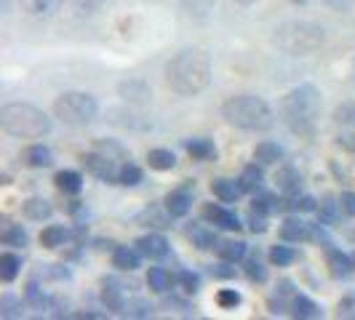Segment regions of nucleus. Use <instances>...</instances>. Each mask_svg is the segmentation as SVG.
Segmentation results:
<instances>
[{
	"mask_svg": "<svg viewBox=\"0 0 355 320\" xmlns=\"http://www.w3.org/2000/svg\"><path fill=\"white\" fill-rule=\"evenodd\" d=\"M339 206L347 216H355V193H342L339 195Z\"/></svg>",
	"mask_w": 355,
	"mask_h": 320,
	"instance_id": "obj_45",
	"label": "nucleus"
},
{
	"mask_svg": "<svg viewBox=\"0 0 355 320\" xmlns=\"http://www.w3.org/2000/svg\"><path fill=\"white\" fill-rule=\"evenodd\" d=\"M187 235H190L193 246H198L200 251H209V249H214V246H219L216 230H209L206 224H198V222H193V224L187 227Z\"/></svg>",
	"mask_w": 355,
	"mask_h": 320,
	"instance_id": "obj_16",
	"label": "nucleus"
},
{
	"mask_svg": "<svg viewBox=\"0 0 355 320\" xmlns=\"http://www.w3.org/2000/svg\"><path fill=\"white\" fill-rule=\"evenodd\" d=\"M139 181H142V171H139L134 163L121 166V181H118V184H123V187H137Z\"/></svg>",
	"mask_w": 355,
	"mask_h": 320,
	"instance_id": "obj_36",
	"label": "nucleus"
},
{
	"mask_svg": "<svg viewBox=\"0 0 355 320\" xmlns=\"http://www.w3.org/2000/svg\"><path fill=\"white\" fill-rule=\"evenodd\" d=\"M137 249L142 251V256H147V259H163V256H168V240L163 235L150 232V235H142L137 240Z\"/></svg>",
	"mask_w": 355,
	"mask_h": 320,
	"instance_id": "obj_11",
	"label": "nucleus"
},
{
	"mask_svg": "<svg viewBox=\"0 0 355 320\" xmlns=\"http://www.w3.org/2000/svg\"><path fill=\"white\" fill-rule=\"evenodd\" d=\"M334 121L339 125H347V128H355V102H345L334 109Z\"/></svg>",
	"mask_w": 355,
	"mask_h": 320,
	"instance_id": "obj_34",
	"label": "nucleus"
},
{
	"mask_svg": "<svg viewBox=\"0 0 355 320\" xmlns=\"http://www.w3.org/2000/svg\"><path fill=\"white\" fill-rule=\"evenodd\" d=\"M339 144H342L345 150H350V152H355V136H339Z\"/></svg>",
	"mask_w": 355,
	"mask_h": 320,
	"instance_id": "obj_52",
	"label": "nucleus"
},
{
	"mask_svg": "<svg viewBox=\"0 0 355 320\" xmlns=\"http://www.w3.org/2000/svg\"><path fill=\"white\" fill-rule=\"evenodd\" d=\"M211 193L222 203H235L243 195V187H241V181H232V179H216V181H211Z\"/></svg>",
	"mask_w": 355,
	"mask_h": 320,
	"instance_id": "obj_18",
	"label": "nucleus"
},
{
	"mask_svg": "<svg viewBox=\"0 0 355 320\" xmlns=\"http://www.w3.org/2000/svg\"><path fill=\"white\" fill-rule=\"evenodd\" d=\"M235 3H238V6H254L257 0H235Z\"/></svg>",
	"mask_w": 355,
	"mask_h": 320,
	"instance_id": "obj_53",
	"label": "nucleus"
},
{
	"mask_svg": "<svg viewBox=\"0 0 355 320\" xmlns=\"http://www.w3.org/2000/svg\"><path fill=\"white\" fill-rule=\"evenodd\" d=\"M27 302L35 304V307H43V296H40V288L35 283L27 285Z\"/></svg>",
	"mask_w": 355,
	"mask_h": 320,
	"instance_id": "obj_49",
	"label": "nucleus"
},
{
	"mask_svg": "<svg viewBox=\"0 0 355 320\" xmlns=\"http://www.w3.org/2000/svg\"><path fill=\"white\" fill-rule=\"evenodd\" d=\"M75 6H78L80 11H86V14H91V11L102 8V6H105V0H75Z\"/></svg>",
	"mask_w": 355,
	"mask_h": 320,
	"instance_id": "obj_48",
	"label": "nucleus"
},
{
	"mask_svg": "<svg viewBox=\"0 0 355 320\" xmlns=\"http://www.w3.org/2000/svg\"><path fill=\"white\" fill-rule=\"evenodd\" d=\"M326 265H329V272H331V278H350V272L355 269V262L353 256H347V254H342V251L331 249L326 254Z\"/></svg>",
	"mask_w": 355,
	"mask_h": 320,
	"instance_id": "obj_13",
	"label": "nucleus"
},
{
	"mask_svg": "<svg viewBox=\"0 0 355 320\" xmlns=\"http://www.w3.org/2000/svg\"><path fill=\"white\" fill-rule=\"evenodd\" d=\"M123 315H131V318H150V315H153V307L147 302H142V299H137V302L125 304Z\"/></svg>",
	"mask_w": 355,
	"mask_h": 320,
	"instance_id": "obj_39",
	"label": "nucleus"
},
{
	"mask_svg": "<svg viewBox=\"0 0 355 320\" xmlns=\"http://www.w3.org/2000/svg\"><path fill=\"white\" fill-rule=\"evenodd\" d=\"M19 269H21V259H19L17 254H3V256H0V278H3L6 283H11V281L17 278Z\"/></svg>",
	"mask_w": 355,
	"mask_h": 320,
	"instance_id": "obj_31",
	"label": "nucleus"
},
{
	"mask_svg": "<svg viewBox=\"0 0 355 320\" xmlns=\"http://www.w3.org/2000/svg\"><path fill=\"white\" fill-rule=\"evenodd\" d=\"M353 262H355V256H353Z\"/></svg>",
	"mask_w": 355,
	"mask_h": 320,
	"instance_id": "obj_55",
	"label": "nucleus"
},
{
	"mask_svg": "<svg viewBox=\"0 0 355 320\" xmlns=\"http://www.w3.org/2000/svg\"><path fill=\"white\" fill-rule=\"evenodd\" d=\"M232 262H225L222 259V265L211 267V272L216 275V278H235V267H230Z\"/></svg>",
	"mask_w": 355,
	"mask_h": 320,
	"instance_id": "obj_46",
	"label": "nucleus"
},
{
	"mask_svg": "<svg viewBox=\"0 0 355 320\" xmlns=\"http://www.w3.org/2000/svg\"><path fill=\"white\" fill-rule=\"evenodd\" d=\"M323 3L331 6V8H337V11H347L353 6V0H323Z\"/></svg>",
	"mask_w": 355,
	"mask_h": 320,
	"instance_id": "obj_51",
	"label": "nucleus"
},
{
	"mask_svg": "<svg viewBox=\"0 0 355 320\" xmlns=\"http://www.w3.org/2000/svg\"><path fill=\"white\" fill-rule=\"evenodd\" d=\"M254 211L265 213V216H267V213H272V211H278V200L259 190V195H254Z\"/></svg>",
	"mask_w": 355,
	"mask_h": 320,
	"instance_id": "obj_37",
	"label": "nucleus"
},
{
	"mask_svg": "<svg viewBox=\"0 0 355 320\" xmlns=\"http://www.w3.org/2000/svg\"><path fill=\"white\" fill-rule=\"evenodd\" d=\"M222 115H225V121L230 125L243 128V131H267V128H272V123H275L270 105H267L262 96H254V94L230 96L222 105Z\"/></svg>",
	"mask_w": 355,
	"mask_h": 320,
	"instance_id": "obj_4",
	"label": "nucleus"
},
{
	"mask_svg": "<svg viewBox=\"0 0 355 320\" xmlns=\"http://www.w3.org/2000/svg\"><path fill=\"white\" fill-rule=\"evenodd\" d=\"M177 281L182 283V288H184V291H190V294H196L198 285H200V278H198L196 272H187V269H182V272H179Z\"/></svg>",
	"mask_w": 355,
	"mask_h": 320,
	"instance_id": "obj_44",
	"label": "nucleus"
},
{
	"mask_svg": "<svg viewBox=\"0 0 355 320\" xmlns=\"http://www.w3.org/2000/svg\"><path fill=\"white\" fill-rule=\"evenodd\" d=\"M272 40L288 56H307V53H315L326 43V30L320 24H315V21L291 19V21H284L275 30Z\"/></svg>",
	"mask_w": 355,
	"mask_h": 320,
	"instance_id": "obj_5",
	"label": "nucleus"
},
{
	"mask_svg": "<svg viewBox=\"0 0 355 320\" xmlns=\"http://www.w3.org/2000/svg\"><path fill=\"white\" fill-rule=\"evenodd\" d=\"M216 302H219V307H225V310H235L241 304V294L235 288H222L216 294Z\"/></svg>",
	"mask_w": 355,
	"mask_h": 320,
	"instance_id": "obj_38",
	"label": "nucleus"
},
{
	"mask_svg": "<svg viewBox=\"0 0 355 320\" xmlns=\"http://www.w3.org/2000/svg\"><path fill=\"white\" fill-rule=\"evenodd\" d=\"M62 3H64V0H24L27 11L40 14V17H49V14H53V11H59Z\"/></svg>",
	"mask_w": 355,
	"mask_h": 320,
	"instance_id": "obj_33",
	"label": "nucleus"
},
{
	"mask_svg": "<svg viewBox=\"0 0 355 320\" xmlns=\"http://www.w3.org/2000/svg\"><path fill=\"white\" fill-rule=\"evenodd\" d=\"M0 240H3L6 246H14V249H24V246H27V240H30V235L21 230V224H11V227H6V230H3Z\"/></svg>",
	"mask_w": 355,
	"mask_h": 320,
	"instance_id": "obj_32",
	"label": "nucleus"
},
{
	"mask_svg": "<svg viewBox=\"0 0 355 320\" xmlns=\"http://www.w3.org/2000/svg\"><path fill=\"white\" fill-rule=\"evenodd\" d=\"M238 181H241L243 193H251V195H257V193L262 190V181H265V177H262V168H257V163H254V166H246V168L241 171Z\"/></svg>",
	"mask_w": 355,
	"mask_h": 320,
	"instance_id": "obj_22",
	"label": "nucleus"
},
{
	"mask_svg": "<svg viewBox=\"0 0 355 320\" xmlns=\"http://www.w3.org/2000/svg\"><path fill=\"white\" fill-rule=\"evenodd\" d=\"M118 94H121L131 107H144V105H150V99H153L150 86H147L144 80H137V78L123 80V83L118 86Z\"/></svg>",
	"mask_w": 355,
	"mask_h": 320,
	"instance_id": "obj_9",
	"label": "nucleus"
},
{
	"mask_svg": "<svg viewBox=\"0 0 355 320\" xmlns=\"http://www.w3.org/2000/svg\"><path fill=\"white\" fill-rule=\"evenodd\" d=\"M142 265V251L139 249H128V246H118L112 251V267L123 269V272H134Z\"/></svg>",
	"mask_w": 355,
	"mask_h": 320,
	"instance_id": "obj_14",
	"label": "nucleus"
},
{
	"mask_svg": "<svg viewBox=\"0 0 355 320\" xmlns=\"http://www.w3.org/2000/svg\"><path fill=\"white\" fill-rule=\"evenodd\" d=\"M102 302H105L107 310H112V312H123L125 307V299H123V288L115 283L112 278H107L105 281V291H102Z\"/></svg>",
	"mask_w": 355,
	"mask_h": 320,
	"instance_id": "obj_20",
	"label": "nucleus"
},
{
	"mask_svg": "<svg viewBox=\"0 0 355 320\" xmlns=\"http://www.w3.org/2000/svg\"><path fill=\"white\" fill-rule=\"evenodd\" d=\"M216 254H219V259L235 265V262H241L246 256V243L243 240H225V243L216 246Z\"/></svg>",
	"mask_w": 355,
	"mask_h": 320,
	"instance_id": "obj_27",
	"label": "nucleus"
},
{
	"mask_svg": "<svg viewBox=\"0 0 355 320\" xmlns=\"http://www.w3.org/2000/svg\"><path fill=\"white\" fill-rule=\"evenodd\" d=\"M184 147H187V152H190L196 160L216 158V147H214L209 139H187V142H184Z\"/></svg>",
	"mask_w": 355,
	"mask_h": 320,
	"instance_id": "obj_30",
	"label": "nucleus"
},
{
	"mask_svg": "<svg viewBox=\"0 0 355 320\" xmlns=\"http://www.w3.org/2000/svg\"><path fill=\"white\" fill-rule=\"evenodd\" d=\"M0 128L17 139H43L51 134V118L33 105L11 102L0 109Z\"/></svg>",
	"mask_w": 355,
	"mask_h": 320,
	"instance_id": "obj_3",
	"label": "nucleus"
},
{
	"mask_svg": "<svg viewBox=\"0 0 355 320\" xmlns=\"http://www.w3.org/2000/svg\"><path fill=\"white\" fill-rule=\"evenodd\" d=\"M249 224H251V232H265L267 230V222H265V213H251V219H249Z\"/></svg>",
	"mask_w": 355,
	"mask_h": 320,
	"instance_id": "obj_47",
	"label": "nucleus"
},
{
	"mask_svg": "<svg viewBox=\"0 0 355 320\" xmlns=\"http://www.w3.org/2000/svg\"><path fill=\"white\" fill-rule=\"evenodd\" d=\"M19 307H21V304H19L14 296H3V302H0V315H3V318H19V315H21Z\"/></svg>",
	"mask_w": 355,
	"mask_h": 320,
	"instance_id": "obj_43",
	"label": "nucleus"
},
{
	"mask_svg": "<svg viewBox=\"0 0 355 320\" xmlns=\"http://www.w3.org/2000/svg\"><path fill=\"white\" fill-rule=\"evenodd\" d=\"M24 160H27V166H33V168H49L53 163V155L46 144H33V147L24 152Z\"/></svg>",
	"mask_w": 355,
	"mask_h": 320,
	"instance_id": "obj_25",
	"label": "nucleus"
},
{
	"mask_svg": "<svg viewBox=\"0 0 355 320\" xmlns=\"http://www.w3.org/2000/svg\"><path fill=\"white\" fill-rule=\"evenodd\" d=\"M147 285H150V291H155V294H166V291L171 288V275H168L163 267H150V272H147Z\"/></svg>",
	"mask_w": 355,
	"mask_h": 320,
	"instance_id": "obj_29",
	"label": "nucleus"
},
{
	"mask_svg": "<svg viewBox=\"0 0 355 320\" xmlns=\"http://www.w3.org/2000/svg\"><path fill=\"white\" fill-rule=\"evenodd\" d=\"M246 275H249L251 283H265L267 281V269L259 259H251L249 265H246Z\"/></svg>",
	"mask_w": 355,
	"mask_h": 320,
	"instance_id": "obj_40",
	"label": "nucleus"
},
{
	"mask_svg": "<svg viewBox=\"0 0 355 320\" xmlns=\"http://www.w3.org/2000/svg\"><path fill=\"white\" fill-rule=\"evenodd\" d=\"M53 181H56V187L62 190V193H67V195H78L80 190H83V177L78 174V171H59L56 177H53Z\"/></svg>",
	"mask_w": 355,
	"mask_h": 320,
	"instance_id": "obj_23",
	"label": "nucleus"
},
{
	"mask_svg": "<svg viewBox=\"0 0 355 320\" xmlns=\"http://www.w3.org/2000/svg\"><path fill=\"white\" fill-rule=\"evenodd\" d=\"M337 318L355 320V294L345 296V299H342V302L337 304Z\"/></svg>",
	"mask_w": 355,
	"mask_h": 320,
	"instance_id": "obj_42",
	"label": "nucleus"
},
{
	"mask_svg": "<svg viewBox=\"0 0 355 320\" xmlns=\"http://www.w3.org/2000/svg\"><path fill=\"white\" fill-rule=\"evenodd\" d=\"M67 238H70V232L64 230V227L51 224V227H46V230L40 232V246L43 249H59V246L67 243Z\"/></svg>",
	"mask_w": 355,
	"mask_h": 320,
	"instance_id": "obj_26",
	"label": "nucleus"
},
{
	"mask_svg": "<svg viewBox=\"0 0 355 320\" xmlns=\"http://www.w3.org/2000/svg\"><path fill=\"white\" fill-rule=\"evenodd\" d=\"M294 259H297V254L288 249V246H275V249L270 251V262L275 267H288Z\"/></svg>",
	"mask_w": 355,
	"mask_h": 320,
	"instance_id": "obj_35",
	"label": "nucleus"
},
{
	"mask_svg": "<svg viewBox=\"0 0 355 320\" xmlns=\"http://www.w3.org/2000/svg\"><path fill=\"white\" fill-rule=\"evenodd\" d=\"M275 184H278V190L286 193V195H297L300 187H302V174H300L297 168L286 166V168H281V171L275 174Z\"/></svg>",
	"mask_w": 355,
	"mask_h": 320,
	"instance_id": "obj_17",
	"label": "nucleus"
},
{
	"mask_svg": "<svg viewBox=\"0 0 355 320\" xmlns=\"http://www.w3.org/2000/svg\"><path fill=\"white\" fill-rule=\"evenodd\" d=\"M284 147L278 142H259L257 144V150H254V160L257 163H262V166H272V163H278V160H284Z\"/></svg>",
	"mask_w": 355,
	"mask_h": 320,
	"instance_id": "obj_21",
	"label": "nucleus"
},
{
	"mask_svg": "<svg viewBox=\"0 0 355 320\" xmlns=\"http://www.w3.org/2000/svg\"><path fill=\"white\" fill-rule=\"evenodd\" d=\"M110 121L115 125H121V128H131V131H147L153 125L147 118L131 112V109H110Z\"/></svg>",
	"mask_w": 355,
	"mask_h": 320,
	"instance_id": "obj_15",
	"label": "nucleus"
},
{
	"mask_svg": "<svg viewBox=\"0 0 355 320\" xmlns=\"http://www.w3.org/2000/svg\"><path fill=\"white\" fill-rule=\"evenodd\" d=\"M21 213H24L27 219H33V222H43V219H49L53 213V206L46 197H30V200H24Z\"/></svg>",
	"mask_w": 355,
	"mask_h": 320,
	"instance_id": "obj_19",
	"label": "nucleus"
},
{
	"mask_svg": "<svg viewBox=\"0 0 355 320\" xmlns=\"http://www.w3.org/2000/svg\"><path fill=\"white\" fill-rule=\"evenodd\" d=\"M166 83L179 96H198L211 83V59L200 48L179 51L166 67Z\"/></svg>",
	"mask_w": 355,
	"mask_h": 320,
	"instance_id": "obj_1",
	"label": "nucleus"
},
{
	"mask_svg": "<svg viewBox=\"0 0 355 320\" xmlns=\"http://www.w3.org/2000/svg\"><path fill=\"white\" fill-rule=\"evenodd\" d=\"M83 166H86V171H89L91 177L102 179L107 184H118L121 181V166L115 163V158H110L105 152H86L83 155Z\"/></svg>",
	"mask_w": 355,
	"mask_h": 320,
	"instance_id": "obj_7",
	"label": "nucleus"
},
{
	"mask_svg": "<svg viewBox=\"0 0 355 320\" xmlns=\"http://www.w3.org/2000/svg\"><path fill=\"white\" fill-rule=\"evenodd\" d=\"M182 3H184L187 8H193V11H206L214 0H182Z\"/></svg>",
	"mask_w": 355,
	"mask_h": 320,
	"instance_id": "obj_50",
	"label": "nucleus"
},
{
	"mask_svg": "<svg viewBox=\"0 0 355 320\" xmlns=\"http://www.w3.org/2000/svg\"><path fill=\"white\" fill-rule=\"evenodd\" d=\"M193 208V193L190 187H182V190H174L166 195V211L168 216H187Z\"/></svg>",
	"mask_w": 355,
	"mask_h": 320,
	"instance_id": "obj_12",
	"label": "nucleus"
},
{
	"mask_svg": "<svg viewBox=\"0 0 355 320\" xmlns=\"http://www.w3.org/2000/svg\"><path fill=\"white\" fill-rule=\"evenodd\" d=\"M288 208H291V211H315V208H318V203H315V197L302 195V197H291Z\"/></svg>",
	"mask_w": 355,
	"mask_h": 320,
	"instance_id": "obj_41",
	"label": "nucleus"
},
{
	"mask_svg": "<svg viewBox=\"0 0 355 320\" xmlns=\"http://www.w3.org/2000/svg\"><path fill=\"white\" fill-rule=\"evenodd\" d=\"M291 310H294L297 318H320L323 315V310H320L318 304L313 302V299H307V296H302V294H297L291 299Z\"/></svg>",
	"mask_w": 355,
	"mask_h": 320,
	"instance_id": "obj_28",
	"label": "nucleus"
},
{
	"mask_svg": "<svg viewBox=\"0 0 355 320\" xmlns=\"http://www.w3.org/2000/svg\"><path fill=\"white\" fill-rule=\"evenodd\" d=\"M147 163H150V168H155V171H171L174 166H177V155L171 152V150H150L147 152Z\"/></svg>",
	"mask_w": 355,
	"mask_h": 320,
	"instance_id": "obj_24",
	"label": "nucleus"
},
{
	"mask_svg": "<svg viewBox=\"0 0 355 320\" xmlns=\"http://www.w3.org/2000/svg\"><path fill=\"white\" fill-rule=\"evenodd\" d=\"M320 230H315L310 222L302 219H286L281 227V238L286 243H304V240H318Z\"/></svg>",
	"mask_w": 355,
	"mask_h": 320,
	"instance_id": "obj_8",
	"label": "nucleus"
},
{
	"mask_svg": "<svg viewBox=\"0 0 355 320\" xmlns=\"http://www.w3.org/2000/svg\"><path fill=\"white\" fill-rule=\"evenodd\" d=\"M99 105L96 99L86 91H64L56 102H53V115L67 125H86L96 118Z\"/></svg>",
	"mask_w": 355,
	"mask_h": 320,
	"instance_id": "obj_6",
	"label": "nucleus"
},
{
	"mask_svg": "<svg viewBox=\"0 0 355 320\" xmlns=\"http://www.w3.org/2000/svg\"><path fill=\"white\" fill-rule=\"evenodd\" d=\"M291 3H300V6H302V3H304V0H291Z\"/></svg>",
	"mask_w": 355,
	"mask_h": 320,
	"instance_id": "obj_54",
	"label": "nucleus"
},
{
	"mask_svg": "<svg viewBox=\"0 0 355 320\" xmlns=\"http://www.w3.org/2000/svg\"><path fill=\"white\" fill-rule=\"evenodd\" d=\"M320 107H323V99L315 86H297L281 96L278 115L288 131H294L300 136H310L318 125Z\"/></svg>",
	"mask_w": 355,
	"mask_h": 320,
	"instance_id": "obj_2",
	"label": "nucleus"
},
{
	"mask_svg": "<svg viewBox=\"0 0 355 320\" xmlns=\"http://www.w3.org/2000/svg\"><path fill=\"white\" fill-rule=\"evenodd\" d=\"M203 219H209L214 227L219 230H241V219L235 211H227L222 206H206L203 208Z\"/></svg>",
	"mask_w": 355,
	"mask_h": 320,
	"instance_id": "obj_10",
	"label": "nucleus"
}]
</instances>
